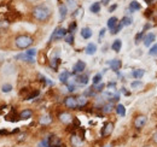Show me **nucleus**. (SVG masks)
<instances>
[{"mask_svg": "<svg viewBox=\"0 0 157 147\" xmlns=\"http://www.w3.org/2000/svg\"><path fill=\"white\" fill-rule=\"evenodd\" d=\"M33 16L36 21L40 22H45L50 18L51 16V10L48 9V6L46 5H37L33 9Z\"/></svg>", "mask_w": 157, "mask_h": 147, "instance_id": "f257e3e1", "label": "nucleus"}, {"mask_svg": "<svg viewBox=\"0 0 157 147\" xmlns=\"http://www.w3.org/2000/svg\"><path fill=\"white\" fill-rule=\"evenodd\" d=\"M33 42H34V39L29 35H20L15 40V43L20 50H26V48L30 47Z\"/></svg>", "mask_w": 157, "mask_h": 147, "instance_id": "f03ea898", "label": "nucleus"}, {"mask_svg": "<svg viewBox=\"0 0 157 147\" xmlns=\"http://www.w3.org/2000/svg\"><path fill=\"white\" fill-rule=\"evenodd\" d=\"M68 34V30L65 28H62V27H58L55 29V32L52 33L51 35V41L53 40H61V39H64Z\"/></svg>", "mask_w": 157, "mask_h": 147, "instance_id": "7ed1b4c3", "label": "nucleus"}, {"mask_svg": "<svg viewBox=\"0 0 157 147\" xmlns=\"http://www.w3.org/2000/svg\"><path fill=\"white\" fill-rule=\"evenodd\" d=\"M112 132H114V123L112 122H106L104 124V127L102 128L100 134H102L103 138H108V136H110L112 134Z\"/></svg>", "mask_w": 157, "mask_h": 147, "instance_id": "20e7f679", "label": "nucleus"}, {"mask_svg": "<svg viewBox=\"0 0 157 147\" xmlns=\"http://www.w3.org/2000/svg\"><path fill=\"white\" fill-rule=\"evenodd\" d=\"M64 105H65V108H68V109L76 110V109H77V100H76V98H74V97H66V98L64 99Z\"/></svg>", "mask_w": 157, "mask_h": 147, "instance_id": "39448f33", "label": "nucleus"}, {"mask_svg": "<svg viewBox=\"0 0 157 147\" xmlns=\"http://www.w3.org/2000/svg\"><path fill=\"white\" fill-rule=\"evenodd\" d=\"M146 121H148V118H146V116H144V115H140V116H137L135 117V119H134V128L135 129H141L145 124H146Z\"/></svg>", "mask_w": 157, "mask_h": 147, "instance_id": "423d86ee", "label": "nucleus"}, {"mask_svg": "<svg viewBox=\"0 0 157 147\" xmlns=\"http://www.w3.org/2000/svg\"><path fill=\"white\" fill-rule=\"evenodd\" d=\"M85 69H86V63L82 62V60H77V62L74 64V67H73V75L82 74Z\"/></svg>", "mask_w": 157, "mask_h": 147, "instance_id": "0eeeda50", "label": "nucleus"}, {"mask_svg": "<svg viewBox=\"0 0 157 147\" xmlns=\"http://www.w3.org/2000/svg\"><path fill=\"white\" fill-rule=\"evenodd\" d=\"M58 118H59V121L62 123H64V124H70V123H73V121H74L75 117H73L69 112H62V113H59Z\"/></svg>", "mask_w": 157, "mask_h": 147, "instance_id": "6e6552de", "label": "nucleus"}, {"mask_svg": "<svg viewBox=\"0 0 157 147\" xmlns=\"http://www.w3.org/2000/svg\"><path fill=\"white\" fill-rule=\"evenodd\" d=\"M62 146V140L57 135H51L48 138V147H61Z\"/></svg>", "mask_w": 157, "mask_h": 147, "instance_id": "1a4fd4ad", "label": "nucleus"}, {"mask_svg": "<svg viewBox=\"0 0 157 147\" xmlns=\"http://www.w3.org/2000/svg\"><path fill=\"white\" fill-rule=\"evenodd\" d=\"M156 40V35L154 34V33H149V34H146L144 39H143V41H144V45L146 46V47H150L151 46V43L154 42Z\"/></svg>", "mask_w": 157, "mask_h": 147, "instance_id": "9d476101", "label": "nucleus"}, {"mask_svg": "<svg viewBox=\"0 0 157 147\" xmlns=\"http://www.w3.org/2000/svg\"><path fill=\"white\" fill-rule=\"evenodd\" d=\"M70 142H71L73 147H81L82 144H84V140H82V138H80L79 135H71Z\"/></svg>", "mask_w": 157, "mask_h": 147, "instance_id": "9b49d317", "label": "nucleus"}, {"mask_svg": "<svg viewBox=\"0 0 157 147\" xmlns=\"http://www.w3.org/2000/svg\"><path fill=\"white\" fill-rule=\"evenodd\" d=\"M109 65H110V68L114 70V71H119L120 69H121V67H122V62L120 60V59H112L110 63H109Z\"/></svg>", "mask_w": 157, "mask_h": 147, "instance_id": "f8f14e48", "label": "nucleus"}, {"mask_svg": "<svg viewBox=\"0 0 157 147\" xmlns=\"http://www.w3.org/2000/svg\"><path fill=\"white\" fill-rule=\"evenodd\" d=\"M119 19L116 18V17H111V18H109V21H108V28L112 32L117 26H119Z\"/></svg>", "mask_w": 157, "mask_h": 147, "instance_id": "ddd939ff", "label": "nucleus"}, {"mask_svg": "<svg viewBox=\"0 0 157 147\" xmlns=\"http://www.w3.org/2000/svg\"><path fill=\"white\" fill-rule=\"evenodd\" d=\"M85 52H86V54H88V56H93L94 53L97 52V45L95 43H88L87 46H86V48H85Z\"/></svg>", "mask_w": 157, "mask_h": 147, "instance_id": "4468645a", "label": "nucleus"}, {"mask_svg": "<svg viewBox=\"0 0 157 147\" xmlns=\"http://www.w3.org/2000/svg\"><path fill=\"white\" fill-rule=\"evenodd\" d=\"M76 82L79 83V84H87L88 83V75H84V74H80L79 76H76Z\"/></svg>", "mask_w": 157, "mask_h": 147, "instance_id": "2eb2a0df", "label": "nucleus"}, {"mask_svg": "<svg viewBox=\"0 0 157 147\" xmlns=\"http://www.w3.org/2000/svg\"><path fill=\"white\" fill-rule=\"evenodd\" d=\"M81 36L84 37L85 40L90 39V37L92 36V30H91V28H88V27L82 28V29H81Z\"/></svg>", "mask_w": 157, "mask_h": 147, "instance_id": "dca6fc26", "label": "nucleus"}, {"mask_svg": "<svg viewBox=\"0 0 157 147\" xmlns=\"http://www.w3.org/2000/svg\"><path fill=\"white\" fill-rule=\"evenodd\" d=\"M76 100H77V108H84V106H86V105H87V103H88V100H87L86 95L77 97V98H76Z\"/></svg>", "mask_w": 157, "mask_h": 147, "instance_id": "f3484780", "label": "nucleus"}, {"mask_svg": "<svg viewBox=\"0 0 157 147\" xmlns=\"http://www.w3.org/2000/svg\"><path fill=\"white\" fill-rule=\"evenodd\" d=\"M121 47H122V41H121L120 39L115 40V41L112 42V45H111V48H112V51H115V52H120V51H121Z\"/></svg>", "mask_w": 157, "mask_h": 147, "instance_id": "a211bd4d", "label": "nucleus"}, {"mask_svg": "<svg viewBox=\"0 0 157 147\" xmlns=\"http://www.w3.org/2000/svg\"><path fill=\"white\" fill-rule=\"evenodd\" d=\"M129 10H130L132 12H134V11H139V10H141V5H140L138 1L133 0V1L129 4Z\"/></svg>", "mask_w": 157, "mask_h": 147, "instance_id": "6ab92c4d", "label": "nucleus"}, {"mask_svg": "<svg viewBox=\"0 0 157 147\" xmlns=\"http://www.w3.org/2000/svg\"><path fill=\"white\" fill-rule=\"evenodd\" d=\"M31 116H33V111L31 110H23L21 113H20V118L21 119H29Z\"/></svg>", "mask_w": 157, "mask_h": 147, "instance_id": "aec40b11", "label": "nucleus"}, {"mask_svg": "<svg viewBox=\"0 0 157 147\" xmlns=\"http://www.w3.org/2000/svg\"><path fill=\"white\" fill-rule=\"evenodd\" d=\"M16 59H22V60L28 62V63H34V62H35V60H34V58H31V57H29V56H27L26 53H22V54L16 56Z\"/></svg>", "mask_w": 157, "mask_h": 147, "instance_id": "412c9836", "label": "nucleus"}, {"mask_svg": "<svg viewBox=\"0 0 157 147\" xmlns=\"http://www.w3.org/2000/svg\"><path fill=\"white\" fill-rule=\"evenodd\" d=\"M116 113H117L119 116H121V117H125V116H126V108H125V105H122V104H119V105L116 106Z\"/></svg>", "mask_w": 157, "mask_h": 147, "instance_id": "4be33fe9", "label": "nucleus"}, {"mask_svg": "<svg viewBox=\"0 0 157 147\" xmlns=\"http://www.w3.org/2000/svg\"><path fill=\"white\" fill-rule=\"evenodd\" d=\"M144 74H145L144 70H141V69H137V70H134V71L132 73V76H133L134 78L139 80V78H141V77L144 76Z\"/></svg>", "mask_w": 157, "mask_h": 147, "instance_id": "5701e85b", "label": "nucleus"}, {"mask_svg": "<svg viewBox=\"0 0 157 147\" xmlns=\"http://www.w3.org/2000/svg\"><path fill=\"white\" fill-rule=\"evenodd\" d=\"M52 122V118L48 116V115H46V116H42L41 118H40V123L42 124V125H47V124H50Z\"/></svg>", "mask_w": 157, "mask_h": 147, "instance_id": "b1692460", "label": "nucleus"}, {"mask_svg": "<svg viewBox=\"0 0 157 147\" xmlns=\"http://www.w3.org/2000/svg\"><path fill=\"white\" fill-rule=\"evenodd\" d=\"M90 11L92 13H98L100 11V2H93L91 5V7H90Z\"/></svg>", "mask_w": 157, "mask_h": 147, "instance_id": "393cba45", "label": "nucleus"}, {"mask_svg": "<svg viewBox=\"0 0 157 147\" xmlns=\"http://www.w3.org/2000/svg\"><path fill=\"white\" fill-rule=\"evenodd\" d=\"M69 76H70V73H69V71H63V73L59 75V81H61L62 83H66Z\"/></svg>", "mask_w": 157, "mask_h": 147, "instance_id": "a878e982", "label": "nucleus"}, {"mask_svg": "<svg viewBox=\"0 0 157 147\" xmlns=\"http://www.w3.org/2000/svg\"><path fill=\"white\" fill-rule=\"evenodd\" d=\"M66 11H68V9H66V6L62 4L61 6H59V15H61V19H64L65 18V16H66Z\"/></svg>", "mask_w": 157, "mask_h": 147, "instance_id": "bb28decb", "label": "nucleus"}, {"mask_svg": "<svg viewBox=\"0 0 157 147\" xmlns=\"http://www.w3.org/2000/svg\"><path fill=\"white\" fill-rule=\"evenodd\" d=\"M114 109V105H112V103H108V104H105L103 108H102V110L104 113H109V112H111Z\"/></svg>", "mask_w": 157, "mask_h": 147, "instance_id": "cd10ccee", "label": "nucleus"}, {"mask_svg": "<svg viewBox=\"0 0 157 147\" xmlns=\"http://www.w3.org/2000/svg\"><path fill=\"white\" fill-rule=\"evenodd\" d=\"M59 63H61V59H58V58H53V59H51V68H52V69H55V70H57V69H58Z\"/></svg>", "mask_w": 157, "mask_h": 147, "instance_id": "c85d7f7f", "label": "nucleus"}, {"mask_svg": "<svg viewBox=\"0 0 157 147\" xmlns=\"http://www.w3.org/2000/svg\"><path fill=\"white\" fill-rule=\"evenodd\" d=\"M102 78H103L102 74H97V75H94V76H93V80H92V82H93L94 86L99 84V83H100V81H102Z\"/></svg>", "mask_w": 157, "mask_h": 147, "instance_id": "c756f323", "label": "nucleus"}, {"mask_svg": "<svg viewBox=\"0 0 157 147\" xmlns=\"http://www.w3.org/2000/svg\"><path fill=\"white\" fill-rule=\"evenodd\" d=\"M140 87H143V82L139 81V80H137V81L130 83V88L132 89H137V88H140Z\"/></svg>", "mask_w": 157, "mask_h": 147, "instance_id": "7c9ffc66", "label": "nucleus"}, {"mask_svg": "<svg viewBox=\"0 0 157 147\" xmlns=\"http://www.w3.org/2000/svg\"><path fill=\"white\" fill-rule=\"evenodd\" d=\"M64 40H65V42H66V43L73 45V43H74V34L68 33V34H66V36L64 37Z\"/></svg>", "mask_w": 157, "mask_h": 147, "instance_id": "2f4dec72", "label": "nucleus"}, {"mask_svg": "<svg viewBox=\"0 0 157 147\" xmlns=\"http://www.w3.org/2000/svg\"><path fill=\"white\" fill-rule=\"evenodd\" d=\"M121 23H122L123 27L130 26V24H132V18H129V17H123V18L121 19Z\"/></svg>", "mask_w": 157, "mask_h": 147, "instance_id": "473e14b6", "label": "nucleus"}, {"mask_svg": "<svg viewBox=\"0 0 157 147\" xmlns=\"http://www.w3.org/2000/svg\"><path fill=\"white\" fill-rule=\"evenodd\" d=\"M11 89H12V86H11L10 83H5V84L1 87V91H2L4 93H9V92H11Z\"/></svg>", "mask_w": 157, "mask_h": 147, "instance_id": "72a5a7b5", "label": "nucleus"}, {"mask_svg": "<svg viewBox=\"0 0 157 147\" xmlns=\"http://www.w3.org/2000/svg\"><path fill=\"white\" fill-rule=\"evenodd\" d=\"M144 36H145V35H144V32H143V30H141L140 33H138L137 36H135V43H139V42L141 41V39H144Z\"/></svg>", "mask_w": 157, "mask_h": 147, "instance_id": "f704fd0d", "label": "nucleus"}, {"mask_svg": "<svg viewBox=\"0 0 157 147\" xmlns=\"http://www.w3.org/2000/svg\"><path fill=\"white\" fill-rule=\"evenodd\" d=\"M104 87H105V84H104V83H99V84L94 86L93 89L95 91V92H102V91L104 89Z\"/></svg>", "mask_w": 157, "mask_h": 147, "instance_id": "c9c22d12", "label": "nucleus"}, {"mask_svg": "<svg viewBox=\"0 0 157 147\" xmlns=\"http://www.w3.org/2000/svg\"><path fill=\"white\" fill-rule=\"evenodd\" d=\"M26 54L29 56V57H31V58H34L35 54H36V50H35V48H30V50H28V51L26 52Z\"/></svg>", "mask_w": 157, "mask_h": 147, "instance_id": "e433bc0d", "label": "nucleus"}, {"mask_svg": "<svg viewBox=\"0 0 157 147\" xmlns=\"http://www.w3.org/2000/svg\"><path fill=\"white\" fill-rule=\"evenodd\" d=\"M75 29H76V22H73L70 26H69V29H68V33H70V34H73L74 32H75Z\"/></svg>", "mask_w": 157, "mask_h": 147, "instance_id": "4c0bfd02", "label": "nucleus"}, {"mask_svg": "<svg viewBox=\"0 0 157 147\" xmlns=\"http://www.w3.org/2000/svg\"><path fill=\"white\" fill-rule=\"evenodd\" d=\"M149 54H150V56H157V45H154V46L150 48Z\"/></svg>", "mask_w": 157, "mask_h": 147, "instance_id": "58836bf2", "label": "nucleus"}, {"mask_svg": "<svg viewBox=\"0 0 157 147\" xmlns=\"http://www.w3.org/2000/svg\"><path fill=\"white\" fill-rule=\"evenodd\" d=\"M39 95V91H35V92H33V93H30L27 98H26V100H30V99H33V98H35V97H37Z\"/></svg>", "mask_w": 157, "mask_h": 147, "instance_id": "ea45409f", "label": "nucleus"}, {"mask_svg": "<svg viewBox=\"0 0 157 147\" xmlns=\"http://www.w3.org/2000/svg\"><path fill=\"white\" fill-rule=\"evenodd\" d=\"M122 27H123V26H122V23L120 22V23H119V26H117V27H116V28H115V29L111 32V34H117V33H119V32L122 29Z\"/></svg>", "mask_w": 157, "mask_h": 147, "instance_id": "a19ab883", "label": "nucleus"}, {"mask_svg": "<svg viewBox=\"0 0 157 147\" xmlns=\"http://www.w3.org/2000/svg\"><path fill=\"white\" fill-rule=\"evenodd\" d=\"M39 147H48V139L42 140V141L39 144Z\"/></svg>", "mask_w": 157, "mask_h": 147, "instance_id": "79ce46f5", "label": "nucleus"}, {"mask_svg": "<svg viewBox=\"0 0 157 147\" xmlns=\"http://www.w3.org/2000/svg\"><path fill=\"white\" fill-rule=\"evenodd\" d=\"M75 89H76V87H75L74 84H69V86H68V91H69V92H74Z\"/></svg>", "mask_w": 157, "mask_h": 147, "instance_id": "37998d69", "label": "nucleus"}, {"mask_svg": "<svg viewBox=\"0 0 157 147\" xmlns=\"http://www.w3.org/2000/svg\"><path fill=\"white\" fill-rule=\"evenodd\" d=\"M152 141H154V144H156L157 145V132L152 135Z\"/></svg>", "mask_w": 157, "mask_h": 147, "instance_id": "c03bdc74", "label": "nucleus"}, {"mask_svg": "<svg viewBox=\"0 0 157 147\" xmlns=\"http://www.w3.org/2000/svg\"><path fill=\"white\" fill-rule=\"evenodd\" d=\"M104 34H105V29H102V30H100V33H99V37L104 36Z\"/></svg>", "mask_w": 157, "mask_h": 147, "instance_id": "a18cd8bd", "label": "nucleus"}, {"mask_svg": "<svg viewBox=\"0 0 157 147\" xmlns=\"http://www.w3.org/2000/svg\"><path fill=\"white\" fill-rule=\"evenodd\" d=\"M111 0H102V2H103V5H108L109 2H110Z\"/></svg>", "mask_w": 157, "mask_h": 147, "instance_id": "49530a36", "label": "nucleus"}, {"mask_svg": "<svg viewBox=\"0 0 157 147\" xmlns=\"http://www.w3.org/2000/svg\"><path fill=\"white\" fill-rule=\"evenodd\" d=\"M115 9H116V5H114V6H111V7L109 9V11H110V12H112V11H114Z\"/></svg>", "mask_w": 157, "mask_h": 147, "instance_id": "de8ad7c7", "label": "nucleus"}, {"mask_svg": "<svg viewBox=\"0 0 157 147\" xmlns=\"http://www.w3.org/2000/svg\"><path fill=\"white\" fill-rule=\"evenodd\" d=\"M109 88H115V83H109Z\"/></svg>", "mask_w": 157, "mask_h": 147, "instance_id": "09e8293b", "label": "nucleus"}, {"mask_svg": "<svg viewBox=\"0 0 157 147\" xmlns=\"http://www.w3.org/2000/svg\"><path fill=\"white\" fill-rule=\"evenodd\" d=\"M144 1H145V2H146V4H151V2H152V1H154V0H144Z\"/></svg>", "mask_w": 157, "mask_h": 147, "instance_id": "8fccbe9b", "label": "nucleus"}, {"mask_svg": "<svg viewBox=\"0 0 157 147\" xmlns=\"http://www.w3.org/2000/svg\"><path fill=\"white\" fill-rule=\"evenodd\" d=\"M27 1H29V2H33V1H36V0H27Z\"/></svg>", "mask_w": 157, "mask_h": 147, "instance_id": "3c124183", "label": "nucleus"}, {"mask_svg": "<svg viewBox=\"0 0 157 147\" xmlns=\"http://www.w3.org/2000/svg\"><path fill=\"white\" fill-rule=\"evenodd\" d=\"M156 17H157V13H156Z\"/></svg>", "mask_w": 157, "mask_h": 147, "instance_id": "603ef678", "label": "nucleus"}, {"mask_svg": "<svg viewBox=\"0 0 157 147\" xmlns=\"http://www.w3.org/2000/svg\"><path fill=\"white\" fill-rule=\"evenodd\" d=\"M106 147H109V146H106Z\"/></svg>", "mask_w": 157, "mask_h": 147, "instance_id": "864d4df0", "label": "nucleus"}]
</instances>
